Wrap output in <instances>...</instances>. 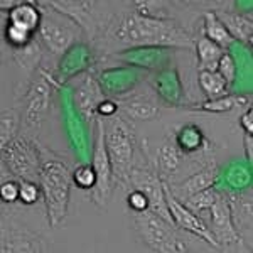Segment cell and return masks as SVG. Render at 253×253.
Instances as JSON below:
<instances>
[{
	"instance_id": "1f68e13d",
	"label": "cell",
	"mask_w": 253,
	"mask_h": 253,
	"mask_svg": "<svg viewBox=\"0 0 253 253\" xmlns=\"http://www.w3.org/2000/svg\"><path fill=\"white\" fill-rule=\"evenodd\" d=\"M3 39L7 41V44L12 46L14 49L24 47L26 44H29L32 39L36 38V34L29 29L22 26H17V24H10L5 22L3 24Z\"/></svg>"
},
{
	"instance_id": "d590c367",
	"label": "cell",
	"mask_w": 253,
	"mask_h": 253,
	"mask_svg": "<svg viewBox=\"0 0 253 253\" xmlns=\"http://www.w3.org/2000/svg\"><path fill=\"white\" fill-rule=\"evenodd\" d=\"M126 205L133 213H144V211L149 210V199L140 189H133L132 187V191L126 196Z\"/></svg>"
},
{
	"instance_id": "277c9868",
	"label": "cell",
	"mask_w": 253,
	"mask_h": 253,
	"mask_svg": "<svg viewBox=\"0 0 253 253\" xmlns=\"http://www.w3.org/2000/svg\"><path fill=\"white\" fill-rule=\"evenodd\" d=\"M133 224L142 242L149 245L154 252L161 253H182L189 247L179 236L177 226L162 219L161 216L150 213L149 210L144 213H133Z\"/></svg>"
},
{
	"instance_id": "7402d4cb",
	"label": "cell",
	"mask_w": 253,
	"mask_h": 253,
	"mask_svg": "<svg viewBox=\"0 0 253 253\" xmlns=\"http://www.w3.org/2000/svg\"><path fill=\"white\" fill-rule=\"evenodd\" d=\"M118 107H122L124 113L130 120L147 122V120H154L159 115V105L152 98L145 95H135V96L125 98V100H122V103Z\"/></svg>"
},
{
	"instance_id": "e0dca14e",
	"label": "cell",
	"mask_w": 253,
	"mask_h": 253,
	"mask_svg": "<svg viewBox=\"0 0 253 253\" xmlns=\"http://www.w3.org/2000/svg\"><path fill=\"white\" fill-rule=\"evenodd\" d=\"M91 64V52L86 44L75 42L61 54V63L58 68V80L61 83L68 81L73 76L83 73Z\"/></svg>"
},
{
	"instance_id": "d4e9b609",
	"label": "cell",
	"mask_w": 253,
	"mask_h": 253,
	"mask_svg": "<svg viewBox=\"0 0 253 253\" xmlns=\"http://www.w3.org/2000/svg\"><path fill=\"white\" fill-rule=\"evenodd\" d=\"M252 166H245L240 162H233L226 167V172L221 177L224 181V186H216L218 189L226 191H243L252 187Z\"/></svg>"
},
{
	"instance_id": "4dcf8cb0",
	"label": "cell",
	"mask_w": 253,
	"mask_h": 253,
	"mask_svg": "<svg viewBox=\"0 0 253 253\" xmlns=\"http://www.w3.org/2000/svg\"><path fill=\"white\" fill-rule=\"evenodd\" d=\"M219 196V191L216 186H211L208 187V189H203L199 191V193H196L193 196H189L187 199H184V205L189 208L191 211H194V213H201V211H208L211 206H213V203L218 199Z\"/></svg>"
},
{
	"instance_id": "7bdbcfd3",
	"label": "cell",
	"mask_w": 253,
	"mask_h": 253,
	"mask_svg": "<svg viewBox=\"0 0 253 253\" xmlns=\"http://www.w3.org/2000/svg\"><path fill=\"white\" fill-rule=\"evenodd\" d=\"M5 15L7 14H2V10H0V26H2V22H5Z\"/></svg>"
},
{
	"instance_id": "60d3db41",
	"label": "cell",
	"mask_w": 253,
	"mask_h": 253,
	"mask_svg": "<svg viewBox=\"0 0 253 253\" xmlns=\"http://www.w3.org/2000/svg\"><path fill=\"white\" fill-rule=\"evenodd\" d=\"M245 152H247V164L252 166L253 162V135L245 133Z\"/></svg>"
},
{
	"instance_id": "5b68a950",
	"label": "cell",
	"mask_w": 253,
	"mask_h": 253,
	"mask_svg": "<svg viewBox=\"0 0 253 253\" xmlns=\"http://www.w3.org/2000/svg\"><path fill=\"white\" fill-rule=\"evenodd\" d=\"M41 7V22L36 31V36L41 39L42 46L47 49L51 54L61 56L71 44L76 42L78 38V24L73 22L66 15L49 9V7Z\"/></svg>"
},
{
	"instance_id": "d6a6232c",
	"label": "cell",
	"mask_w": 253,
	"mask_h": 253,
	"mask_svg": "<svg viewBox=\"0 0 253 253\" xmlns=\"http://www.w3.org/2000/svg\"><path fill=\"white\" fill-rule=\"evenodd\" d=\"M96 181V174L93 170L91 164H80L75 170L71 172V182L80 189L89 191L95 186Z\"/></svg>"
},
{
	"instance_id": "ac0fdd59",
	"label": "cell",
	"mask_w": 253,
	"mask_h": 253,
	"mask_svg": "<svg viewBox=\"0 0 253 253\" xmlns=\"http://www.w3.org/2000/svg\"><path fill=\"white\" fill-rule=\"evenodd\" d=\"M154 89L167 105L172 107H179L184 100V88L175 68H161L154 78Z\"/></svg>"
},
{
	"instance_id": "484cf974",
	"label": "cell",
	"mask_w": 253,
	"mask_h": 253,
	"mask_svg": "<svg viewBox=\"0 0 253 253\" xmlns=\"http://www.w3.org/2000/svg\"><path fill=\"white\" fill-rule=\"evenodd\" d=\"M250 95H228L224 93L221 96L216 98H208L205 103H201L196 110L199 112H208V113H224L231 112L236 107H250Z\"/></svg>"
},
{
	"instance_id": "f1b7e54d",
	"label": "cell",
	"mask_w": 253,
	"mask_h": 253,
	"mask_svg": "<svg viewBox=\"0 0 253 253\" xmlns=\"http://www.w3.org/2000/svg\"><path fill=\"white\" fill-rule=\"evenodd\" d=\"M198 80H199V86H201V89L205 91V95L208 98L221 96L230 89V84L223 80V76L216 69H199Z\"/></svg>"
},
{
	"instance_id": "5bb4252c",
	"label": "cell",
	"mask_w": 253,
	"mask_h": 253,
	"mask_svg": "<svg viewBox=\"0 0 253 253\" xmlns=\"http://www.w3.org/2000/svg\"><path fill=\"white\" fill-rule=\"evenodd\" d=\"M39 5L59 12L91 34L98 0H38Z\"/></svg>"
},
{
	"instance_id": "44dd1931",
	"label": "cell",
	"mask_w": 253,
	"mask_h": 253,
	"mask_svg": "<svg viewBox=\"0 0 253 253\" xmlns=\"http://www.w3.org/2000/svg\"><path fill=\"white\" fill-rule=\"evenodd\" d=\"M174 144L181 154L194 156L203 150L210 149V140L206 138L205 132L196 124H186L175 132Z\"/></svg>"
},
{
	"instance_id": "d6986e66",
	"label": "cell",
	"mask_w": 253,
	"mask_h": 253,
	"mask_svg": "<svg viewBox=\"0 0 253 253\" xmlns=\"http://www.w3.org/2000/svg\"><path fill=\"white\" fill-rule=\"evenodd\" d=\"M216 182H218V169H216V166H205L203 169H199L198 172L189 175L186 181H182L175 189H170V187L169 189L179 201H184L189 196L214 186Z\"/></svg>"
},
{
	"instance_id": "ba28073f",
	"label": "cell",
	"mask_w": 253,
	"mask_h": 253,
	"mask_svg": "<svg viewBox=\"0 0 253 253\" xmlns=\"http://www.w3.org/2000/svg\"><path fill=\"white\" fill-rule=\"evenodd\" d=\"M96 142H95V150H93V170L96 174L95 186L91 187V201L96 206L105 208L108 205L110 198L113 193V172H112V164L107 154V145H105V124L100 117L96 118Z\"/></svg>"
},
{
	"instance_id": "ffe728a7",
	"label": "cell",
	"mask_w": 253,
	"mask_h": 253,
	"mask_svg": "<svg viewBox=\"0 0 253 253\" xmlns=\"http://www.w3.org/2000/svg\"><path fill=\"white\" fill-rule=\"evenodd\" d=\"M219 20L224 24L233 39L240 44H247L248 47L253 42V20L252 14H240V12H216Z\"/></svg>"
},
{
	"instance_id": "7a4b0ae2",
	"label": "cell",
	"mask_w": 253,
	"mask_h": 253,
	"mask_svg": "<svg viewBox=\"0 0 253 253\" xmlns=\"http://www.w3.org/2000/svg\"><path fill=\"white\" fill-rule=\"evenodd\" d=\"M41 149V167H39V189L46 206L47 223L56 228L63 223L68 214L69 194H71V170L63 159L47 149Z\"/></svg>"
},
{
	"instance_id": "8992f818",
	"label": "cell",
	"mask_w": 253,
	"mask_h": 253,
	"mask_svg": "<svg viewBox=\"0 0 253 253\" xmlns=\"http://www.w3.org/2000/svg\"><path fill=\"white\" fill-rule=\"evenodd\" d=\"M41 149L38 144L20 135H14L2 150V166L17 179L38 181L41 167Z\"/></svg>"
},
{
	"instance_id": "e575fe53",
	"label": "cell",
	"mask_w": 253,
	"mask_h": 253,
	"mask_svg": "<svg viewBox=\"0 0 253 253\" xmlns=\"http://www.w3.org/2000/svg\"><path fill=\"white\" fill-rule=\"evenodd\" d=\"M41 198V189L36 181H27V179H19V199L22 205L31 206L36 205Z\"/></svg>"
},
{
	"instance_id": "8d00e7d4",
	"label": "cell",
	"mask_w": 253,
	"mask_h": 253,
	"mask_svg": "<svg viewBox=\"0 0 253 253\" xmlns=\"http://www.w3.org/2000/svg\"><path fill=\"white\" fill-rule=\"evenodd\" d=\"M19 199V181H7L0 182V201L5 205H12Z\"/></svg>"
},
{
	"instance_id": "2e32d148",
	"label": "cell",
	"mask_w": 253,
	"mask_h": 253,
	"mask_svg": "<svg viewBox=\"0 0 253 253\" xmlns=\"http://www.w3.org/2000/svg\"><path fill=\"white\" fill-rule=\"evenodd\" d=\"M219 193L224 196L228 206H230L231 219H233L235 226L238 231L252 230L253 221V206H252V191H226L219 189Z\"/></svg>"
},
{
	"instance_id": "8fae6325",
	"label": "cell",
	"mask_w": 253,
	"mask_h": 253,
	"mask_svg": "<svg viewBox=\"0 0 253 253\" xmlns=\"http://www.w3.org/2000/svg\"><path fill=\"white\" fill-rule=\"evenodd\" d=\"M49 247L42 236L32 233L24 226H0V252L3 253H38Z\"/></svg>"
},
{
	"instance_id": "52a82bcc",
	"label": "cell",
	"mask_w": 253,
	"mask_h": 253,
	"mask_svg": "<svg viewBox=\"0 0 253 253\" xmlns=\"http://www.w3.org/2000/svg\"><path fill=\"white\" fill-rule=\"evenodd\" d=\"M54 83L49 78V73L39 71V76L31 81L29 88L24 96V108L20 122L31 130H38L42 126L51 108V96Z\"/></svg>"
},
{
	"instance_id": "cb8c5ba5",
	"label": "cell",
	"mask_w": 253,
	"mask_h": 253,
	"mask_svg": "<svg viewBox=\"0 0 253 253\" xmlns=\"http://www.w3.org/2000/svg\"><path fill=\"white\" fill-rule=\"evenodd\" d=\"M203 31H205V36L208 39H211L223 49L233 47L236 44L233 36L228 32L224 24L216 15V12H205V15H203Z\"/></svg>"
},
{
	"instance_id": "f6af8a7d",
	"label": "cell",
	"mask_w": 253,
	"mask_h": 253,
	"mask_svg": "<svg viewBox=\"0 0 253 253\" xmlns=\"http://www.w3.org/2000/svg\"><path fill=\"white\" fill-rule=\"evenodd\" d=\"M179 2H184V3H189V2H193V0H179Z\"/></svg>"
},
{
	"instance_id": "30bf717a",
	"label": "cell",
	"mask_w": 253,
	"mask_h": 253,
	"mask_svg": "<svg viewBox=\"0 0 253 253\" xmlns=\"http://www.w3.org/2000/svg\"><path fill=\"white\" fill-rule=\"evenodd\" d=\"M219 191V189H218ZM211 213V233H213L216 243L219 248H236L243 245L242 233L236 230L233 219H231L230 206H228L224 196L219 193L218 199L213 206L208 210Z\"/></svg>"
},
{
	"instance_id": "b9f144b4",
	"label": "cell",
	"mask_w": 253,
	"mask_h": 253,
	"mask_svg": "<svg viewBox=\"0 0 253 253\" xmlns=\"http://www.w3.org/2000/svg\"><path fill=\"white\" fill-rule=\"evenodd\" d=\"M24 2H38V0H0V10L7 12V10H10L12 7L19 5V3H24Z\"/></svg>"
},
{
	"instance_id": "83f0119b",
	"label": "cell",
	"mask_w": 253,
	"mask_h": 253,
	"mask_svg": "<svg viewBox=\"0 0 253 253\" xmlns=\"http://www.w3.org/2000/svg\"><path fill=\"white\" fill-rule=\"evenodd\" d=\"M194 46H196V54H198L199 59V69H216L219 56L224 52L223 47L213 42L211 39H208L206 36L196 39Z\"/></svg>"
},
{
	"instance_id": "ee69618b",
	"label": "cell",
	"mask_w": 253,
	"mask_h": 253,
	"mask_svg": "<svg viewBox=\"0 0 253 253\" xmlns=\"http://www.w3.org/2000/svg\"><path fill=\"white\" fill-rule=\"evenodd\" d=\"M3 224V214H2V210H0V226Z\"/></svg>"
},
{
	"instance_id": "f546056e",
	"label": "cell",
	"mask_w": 253,
	"mask_h": 253,
	"mask_svg": "<svg viewBox=\"0 0 253 253\" xmlns=\"http://www.w3.org/2000/svg\"><path fill=\"white\" fill-rule=\"evenodd\" d=\"M20 124V117L17 110H3L0 112V157H2V150L7 145V142L10 140L14 135H17ZM2 161H0V177H2Z\"/></svg>"
},
{
	"instance_id": "ab89813d",
	"label": "cell",
	"mask_w": 253,
	"mask_h": 253,
	"mask_svg": "<svg viewBox=\"0 0 253 253\" xmlns=\"http://www.w3.org/2000/svg\"><path fill=\"white\" fill-rule=\"evenodd\" d=\"M240 125H242L243 132L247 133V135H253V108L252 107H248L247 112L240 118Z\"/></svg>"
},
{
	"instance_id": "6da1fadb",
	"label": "cell",
	"mask_w": 253,
	"mask_h": 253,
	"mask_svg": "<svg viewBox=\"0 0 253 253\" xmlns=\"http://www.w3.org/2000/svg\"><path fill=\"white\" fill-rule=\"evenodd\" d=\"M113 38L118 44L133 46H169L189 47L193 38L175 20L162 15H149L133 12L118 22Z\"/></svg>"
},
{
	"instance_id": "74e56055",
	"label": "cell",
	"mask_w": 253,
	"mask_h": 253,
	"mask_svg": "<svg viewBox=\"0 0 253 253\" xmlns=\"http://www.w3.org/2000/svg\"><path fill=\"white\" fill-rule=\"evenodd\" d=\"M118 110H120V107H118L117 101H113L112 98L105 96L103 100L98 103V107H96V117H100V118H112V117L117 115Z\"/></svg>"
},
{
	"instance_id": "9a60e30c",
	"label": "cell",
	"mask_w": 253,
	"mask_h": 253,
	"mask_svg": "<svg viewBox=\"0 0 253 253\" xmlns=\"http://www.w3.org/2000/svg\"><path fill=\"white\" fill-rule=\"evenodd\" d=\"M98 83H100L101 89L105 95L110 96H124L126 93H130L133 88L137 86L138 80H140V71L132 66V68H110L101 71L96 76Z\"/></svg>"
},
{
	"instance_id": "7c38bea8",
	"label": "cell",
	"mask_w": 253,
	"mask_h": 253,
	"mask_svg": "<svg viewBox=\"0 0 253 253\" xmlns=\"http://www.w3.org/2000/svg\"><path fill=\"white\" fill-rule=\"evenodd\" d=\"M107 96L98 83L95 73L84 71L81 75L80 84L75 89V105L78 110L80 117L83 118L86 124L96 120V107L103 98Z\"/></svg>"
},
{
	"instance_id": "3957f363",
	"label": "cell",
	"mask_w": 253,
	"mask_h": 253,
	"mask_svg": "<svg viewBox=\"0 0 253 253\" xmlns=\"http://www.w3.org/2000/svg\"><path fill=\"white\" fill-rule=\"evenodd\" d=\"M108 128H105V145L112 164L113 179L126 184V179L135 166L137 140L133 128L125 120L112 117Z\"/></svg>"
},
{
	"instance_id": "603a6c76",
	"label": "cell",
	"mask_w": 253,
	"mask_h": 253,
	"mask_svg": "<svg viewBox=\"0 0 253 253\" xmlns=\"http://www.w3.org/2000/svg\"><path fill=\"white\" fill-rule=\"evenodd\" d=\"M5 22L17 24L36 34L41 22V7L38 2H24L7 10Z\"/></svg>"
},
{
	"instance_id": "9c48e42d",
	"label": "cell",
	"mask_w": 253,
	"mask_h": 253,
	"mask_svg": "<svg viewBox=\"0 0 253 253\" xmlns=\"http://www.w3.org/2000/svg\"><path fill=\"white\" fill-rule=\"evenodd\" d=\"M164 191H166L167 210H169V213H170L174 226H177V230H182V231H186V233L198 236V238H201L203 242H206L208 245H211V247L219 248L213 233H211L210 226H208L199 216H196L194 211H191L184 203L179 201V199L170 193L166 181H164Z\"/></svg>"
},
{
	"instance_id": "4316f807",
	"label": "cell",
	"mask_w": 253,
	"mask_h": 253,
	"mask_svg": "<svg viewBox=\"0 0 253 253\" xmlns=\"http://www.w3.org/2000/svg\"><path fill=\"white\" fill-rule=\"evenodd\" d=\"M179 164H181V152L175 147L174 142H164L159 147L157 154V166H159V177L166 181L169 175H172L177 170Z\"/></svg>"
},
{
	"instance_id": "f35d334b",
	"label": "cell",
	"mask_w": 253,
	"mask_h": 253,
	"mask_svg": "<svg viewBox=\"0 0 253 253\" xmlns=\"http://www.w3.org/2000/svg\"><path fill=\"white\" fill-rule=\"evenodd\" d=\"M164 0H132V5L135 7L137 12L149 15H157L156 12L162 7Z\"/></svg>"
},
{
	"instance_id": "4fadbf2b",
	"label": "cell",
	"mask_w": 253,
	"mask_h": 253,
	"mask_svg": "<svg viewBox=\"0 0 253 253\" xmlns=\"http://www.w3.org/2000/svg\"><path fill=\"white\" fill-rule=\"evenodd\" d=\"M172 52L174 47L169 46H133L117 54V58L135 68L161 69L169 64Z\"/></svg>"
},
{
	"instance_id": "836d02e7",
	"label": "cell",
	"mask_w": 253,
	"mask_h": 253,
	"mask_svg": "<svg viewBox=\"0 0 253 253\" xmlns=\"http://www.w3.org/2000/svg\"><path fill=\"white\" fill-rule=\"evenodd\" d=\"M216 71L223 76V80L226 81L230 86H233L236 75H238V66H236V61L230 52H223L218 59V64H216Z\"/></svg>"
}]
</instances>
